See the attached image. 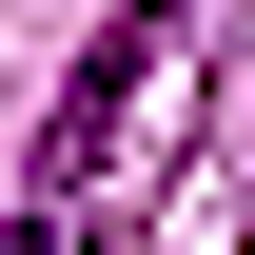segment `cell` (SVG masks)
<instances>
[{"instance_id": "obj_1", "label": "cell", "mask_w": 255, "mask_h": 255, "mask_svg": "<svg viewBox=\"0 0 255 255\" xmlns=\"http://www.w3.org/2000/svg\"><path fill=\"white\" fill-rule=\"evenodd\" d=\"M177 118H196V0H118V39L79 59L59 137H39V216H137L177 177Z\"/></svg>"}, {"instance_id": "obj_2", "label": "cell", "mask_w": 255, "mask_h": 255, "mask_svg": "<svg viewBox=\"0 0 255 255\" xmlns=\"http://www.w3.org/2000/svg\"><path fill=\"white\" fill-rule=\"evenodd\" d=\"M0 255H59V216H0Z\"/></svg>"}]
</instances>
